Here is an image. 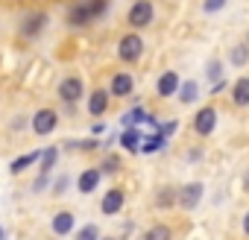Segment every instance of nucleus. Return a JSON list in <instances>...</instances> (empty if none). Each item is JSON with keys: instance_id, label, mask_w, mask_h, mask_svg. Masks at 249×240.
<instances>
[{"instance_id": "obj_8", "label": "nucleus", "mask_w": 249, "mask_h": 240, "mask_svg": "<svg viewBox=\"0 0 249 240\" xmlns=\"http://www.w3.org/2000/svg\"><path fill=\"white\" fill-rule=\"evenodd\" d=\"M202 196H205V185L202 182H188V185L179 188V208L182 211H194L202 202Z\"/></svg>"}, {"instance_id": "obj_21", "label": "nucleus", "mask_w": 249, "mask_h": 240, "mask_svg": "<svg viewBox=\"0 0 249 240\" xmlns=\"http://www.w3.org/2000/svg\"><path fill=\"white\" fill-rule=\"evenodd\" d=\"M164 147H167V138H164L161 132H156V135H150V138L141 141V153H144V155H153V153H159V150H164Z\"/></svg>"}, {"instance_id": "obj_37", "label": "nucleus", "mask_w": 249, "mask_h": 240, "mask_svg": "<svg viewBox=\"0 0 249 240\" xmlns=\"http://www.w3.org/2000/svg\"><path fill=\"white\" fill-rule=\"evenodd\" d=\"M243 190L249 193V170H246V176H243Z\"/></svg>"}, {"instance_id": "obj_38", "label": "nucleus", "mask_w": 249, "mask_h": 240, "mask_svg": "<svg viewBox=\"0 0 249 240\" xmlns=\"http://www.w3.org/2000/svg\"><path fill=\"white\" fill-rule=\"evenodd\" d=\"M3 234H6V231H3V223H0V240H3Z\"/></svg>"}, {"instance_id": "obj_18", "label": "nucleus", "mask_w": 249, "mask_h": 240, "mask_svg": "<svg viewBox=\"0 0 249 240\" xmlns=\"http://www.w3.org/2000/svg\"><path fill=\"white\" fill-rule=\"evenodd\" d=\"M226 62H229L231 68H246V65H249V44H246V41H237L234 47H229Z\"/></svg>"}, {"instance_id": "obj_40", "label": "nucleus", "mask_w": 249, "mask_h": 240, "mask_svg": "<svg viewBox=\"0 0 249 240\" xmlns=\"http://www.w3.org/2000/svg\"><path fill=\"white\" fill-rule=\"evenodd\" d=\"M243 41H246V44H249V33H246V38H243Z\"/></svg>"}, {"instance_id": "obj_32", "label": "nucleus", "mask_w": 249, "mask_h": 240, "mask_svg": "<svg viewBox=\"0 0 249 240\" xmlns=\"http://www.w3.org/2000/svg\"><path fill=\"white\" fill-rule=\"evenodd\" d=\"M176 129H179V123H176V120H167V123H164V126H159V132H161L164 138H170V135H173Z\"/></svg>"}, {"instance_id": "obj_12", "label": "nucleus", "mask_w": 249, "mask_h": 240, "mask_svg": "<svg viewBox=\"0 0 249 240\" xmlns=\"http://www.w3.org/2000/svg\"><path fill=\"white\" fill-rule=\"evenodd\" d=\"M132 91H135V79H132V73H114L111 76V82H108V94L111 97H117V100H123V97H132Z\"/></svg>"}, {"instance_id": "obj_10", "label": "nucleus", "mask_w": 249, "mask_h": 240, "mask_svg": "<svg viewBox=\"0 0 249 240\" xmlns=\"http://www.w3.org/2000/svg\"><path fill=\"white\" fill-rule=\"evenodd\" d=\"M73 228H76V214H73V211L62 208V211L53 214V220H50V231H53L56 237H68V234H73Z\"/></svg>"}, {"instance_id": "obj_17", "label": "nucleus", "mask_w": 249, "mask_h": 240, "mask_svg": "<svg viewBox=\"0 0 249 240\" xmlns=\"http://www.w3.org/2000/svg\"><path fill=\"white\" fill-rule=\"evenodd\" d=\"M176 100H179L182 105H194V103L199 100V82H196V79H185V82L179 85V91H176Z\"/></svg>"}, {"instance_id": "obj_11", "label": "nucleus", "mask_w": 249, "mask_h": 240, "mask_svg": "<svg viewBox=\"0 0 249 240\" xmlns=\"http://www.w3.org/2000/svg\"><path fill=\"white\" fill-rule=\"evenodd\" d=\"M88 114L91 117H103L106 111H108V105H111V94H108V88H94L91 94H88Z\"/></svg>"}, {"instance_id": "obj_24", "label": "nucleus", "mask_w": 249, "mask_h": 240, "mask_svg": "<svg viewBox=\"0 0 249 240\" xmlns=\"http://www.w3.org/2000/svg\"><path fill=\"white\" fill-rule=\"evenodd\" d=\"M56 161H59V147H47V150L41 153V158H38V164H41V173H53Z\"/></svg>"}, {"instance_id": "obj_6", "label": "nucleus", "mask_w": 249, "mask_h": 240, "mask_svg": "<svg viewBox=\"0 0 249 240\" xmlns=\"http://www.w3.org/2000/svg\"><path fill=\"white\" fill-rule=\"evenodd\" d=\"M56 126H59V111H56V108H38V111L30 117V129H33L38 138L53 135Z\"/></svg>"}, {"instance_id": "obj_5", "label": "nucleus", "mask_w": 249, "mask_h": 240, "mask_svg": "<svg viewBox=\"0 0 249 240\" xmlns=\"http://www.w3.org/2000/svg\"><path fill=\"white\" fill-rule=\"evenodd\" d=\"M56 97L68 105V108H73L82 97H85V82H82V76H76V73H68L62 82H59V88H56Z\"/></svg>"}, {"instance_id": "obj_33", "label": "nucleus", "mask_w": 249, "mask_h": 240, "mask_svg": "<svg viewBox=\"0 0 249 240\" xmlns=\"http://www.w3.org/2000/svg\"><path fill=\"white\" fill-rule=\"evenodd\" d=\"M27 123H30V117H24V114H18V117L12 120V132H18V129H24Z\"/></svg>"}, {"instance_id": "obj_16", "label": "nucleus", "mask_w": 249, "mask_h": 240, "mask_svg": "<svg viewBox=\"0 0 249 240\" xmlns=\"http://www.w3.org/2000/svg\"><path fill=\"white\" fill-rule=\"evenodd\" d=\"M141 141H144V135H141V129H138V126L123 129V135L117 138V144L126 150V153H141Z\"/></svg>"}, {"instance_id": "obj_14", "label": "nucleus", "mask_w": 249, "mask_h": 240, "mask_svg": "<svg viewBox=\"0 0 249 240\" xmlns=\"http://www.w3.org/2000/svg\"><path fill=\"white\" fill-rule=\"evenodd\" d=\"M229 100L234 108H246L249 105V76H237L229 88Z\"/></svg>"}, {"instance_id": "obj_39", "label": "nucleus", "mask_w": 249, "mask_h": 240, "mask_svg": "<svg viewBox=\"0 0 249 240\" xmlns=\"http://www.w3.org/2000/svg\"><path fill=\"white\" fill-rule=\"evenodd\" d=\"M100 240H117V237H100Z\"/></svg>"}, {"instance_id": "obj_23", "label": "nucleus", "mask_w": 249, "mask_h": 240, "mask_svg": "<svg viewBox=\"0 0 249 240\" xmlns=\"http://www.w3.org/2000/svg\"><path fill=\"white\" fill-rule=\"evenodd\" d=\"M173 237V231H170V225H164V223H156V225H150L138 240H170Z\"/></svg>"}, {"instance_id": "obj_28", "label": "nucleus", "mask_w": 249, "mask_h": 240, "mask_svg": "<svg viewBox=\"0 0 249 240\" xmlns=\"http://www.w3.org/2000/svg\"><path fill=\"white\" fill-rule=\"evenodd\" d=\"M229 6V0H202V12L205 15H217Z\"/></svg>"}, {"instance_id": "obj_25", "label": "nucleus", "mask_w": 249, "mask_h": 240, "mask_svg": "<svg viewBox=\"0 0 249 240\" xmlns=\"http://www.w3.org/2000/svg\"><path fill=\"white\" fill-rule=\"evenodd\" d=\"M205 79H208L211 85L223 82V62H220V59H208V65H205Z\"/></svg>"}, {"instance_id": "obj_2", "label": "nucleus", "mask_w": 249, "mask_h": 240, "mask_svg": "<svg viewBox=\"0 0 249 240\" xmlns=\"http://www.w3.org/2000/svg\"><path fill=\"white\" fill-rule=\"evenodd\" d=\"M47 27H50V15L44 9H30L18 21V35L27 38V41H36V38H41L47 33Z\"/></svg>"}, {"instance_id": "obj_26", "label": "nucleus", "mask_w": 249, "mask_h": 240, "mask_svg": "<svg viewBox=\"0 0 249 240\" xmlns=\"http://www.w3.org/2000/svg\"><path fill=\"white\" fill-rule=\"evenodd\" d=\"M73 240H100V225L85 223L82 228H76V231H73Z\"/></svg>"}, {"instance_id": "obj_30", "label": "nucleus", "mask_w": 249, "mask_h": 240, "mask_svg": "<svg viewBox=\"0 0 249 240\" xmlns=\"http://www.w3.org/2000/svg\"><path fill=\"white\" fill-rule=\"evenodd\" d=\"M120 170V158H114V155H108L103 164H100V173H117Z\"/></svg>"}, {"instance_id": "obj_36", "label": "nucleus", "mask_w": 249, "mask_h": 240, "mask_svg": "<svg viewBox=\"0 0 249 240\" xmlns=\"http://www.w3.org/2000/svg\"><path fill=\"white\" fill-rule=\"evenodd\" d=\"M91 132H94V135H103V132H106V126H103V123H97V126H91Z\"/></svg>"}, {"instance_id": "obj_7", "label": "nucleus", "mask_w": 249, "mask_h": 240, "mask_svg": "<svg viewBox=\"0 0 249 240\" xmlns=\"http://www.w3.org/2000/svg\"><path fill=\"white\" fill-rule=\"evenodd\" d=\"M191 129H194L199 138H208V135L217 129V108H214V105H202V108L194 114Z\"/></svg>"}, {"instance_id": "obj_15", "label": "nucleus", "mask_w": 249, "mask_h": 240, "mask_svg": "<svg viewBox=\"0 0 249 240\" xmlns=\"http://www.w3.org/2000/svg\"><path fill=\"white\" fill-rule=\"evenodd\" d=\"M179 85H182L179 73H176V70H164V73L159 76V82H156V94H159V97H176Z\"/></svg>"}, {"instance_id": "obj_4", "label": "nucleus", "mask_w": 249, "mask_h": 240, "mask_svg": "<svg viewBox=\"0 0 249 240\" xmlns=\"http://www.w3.org/2000/svg\"><path fill=\"white\" fill-rule=\"evenodd\" d=\"M156 21V6L153 0H135V3L129 6L126 12V24L132 27V33H141L144 27H150Z\"/></svg>"}, {"instance_id": "obj_19", "label": "nucleus", "mask_w": 249, "mask_h": 240, "mask_svg": "<svg viewBox=\"0 0 249 240\" xmlns=\"http://www.w3.org/2000/svg\"><path fill=\"white\" fill-rule=\"evenodd\" d=\"M38 158H41V153H38V150H33V153H24V155H18V158L9 164V173H12V176H21V173H24L27 167H33Z\"/></svg>"}, {"instance_id": "obj_20", "label": "nucleus", "mask_w": 249, "mask_h": 240, "mask_svg": "<svg viewBox=\"0 0 249 240\" xmlns=\"http://www.w3.org/2000/svg\"><path fill=\"white\" fill-rule=\"evenodd\" d=\"M147 108L144 105H138V108H132V111H126V114H123L120 117V126L123 129H132V126H138V123H147Z\"/></svg>"}, {"instance_id": "obj_9", "label": "nucleus", "mask_w": 249, "mask_h": 240, "mask_svg": "<svg viewBox=\"0 0 249 240\" xmlns=\"http://www.w3.org/2000/svg\"><path fill=\"white\" fill-rule=\"evenodd\" d=\"M123 205H126V193H123L120 188H108L100 199V211L103 217H117L123 211Z\"/></svg>"}, {"instance_id": "obj_3", "label": "nucleus", "mask_w": 249, "mask_h": 240, "mask_svg": "<svg viewBox=\"0 0 249 240\" xmlns=\"http://www.w3.org/2000/svg\"><path fill=\"white\" fill-rule=\"evenodd\" d=\"M144 50H147V44H144L141 33H126V35L117 41V59H120L123 65H135V62H141Z\"/></svg>"}, {"instance_id": "obj_27", "label": "nucleus", "mask_w": 249, "mask_h": 240, "mask_svg": "<svg viewBox=\"0 0 249 240\" xmlns=\"http://www.w3.org/2000/svg\"><path fill=\"white\" fill-rule=\"evenodd\" d=\"M68 190H71V176H68V173H62V176H59V179L50 185V193H53L56 199H62Z\"/></svg>"}, {"instance_id": "obj_34", "label": "nucleus", "mask_w": 249, "mask_h": 240, "mask_svg": "<svg viewBox=\"0 0 249 240\" xmlns=\"http://www.w3.org/2000/svg\"><path fill=\"white\" fill-rule=\"evenodd\" d=\"M185 158H188V161H191V164H196V161H199V158H202V150H199V147H194V150H191V153H185Z\"/></svg>"}, {"instance_id": "obj_29", "label": "nucleus", "mask_w": 249, "mask_h": 240, "mask_svg": "<svg viewBox=\"0 0 249 240\" xmlns=\"http://www.w3.org/2000/svg\"><path fill=\"white\" fill-rule=\"evenodd\" d=\"M50 173H38V179L33 182V193H44V188H50Z\"/></svg>"}, {"instance_id": "obj_35", "label": "nucleus", "mask_w": 249, "mask_h": 240, "mask_svg": "<svg viewBox=\"0 0 249 240\" xmlns=\"http://www.w3.org/2000/svg\"><path fill=\"white\" fill-rule=\"evenodd\" d=\"M243 234H246V237H249V211H246V214H243Z\"/></svg>"}, {"instance_id": "obj_31", "label": "nucleus", "mask_w": 249, "mask_h": 240, "mask_svg": "<svg viewBox=\"0 0 249 240\" xmlns=\"http://www.w3.org/2000/svg\"><path fill=\"white\" fill-rule=\"evenodd\" d=\"M71 144H73L76 150H97V147H100L97 138H88V141H71Z\"/></svg>"}, {"instance_id": "obj_22", "label": "nucleus", "mask_w": 249, "mask_h": 240, "mask_svg": "<svg viewBox=\"0 0 249 240\" xmlns=\"http://www.w3.org/2000/svg\"><path fill=\"white\" fill-rule=\"evenodd\" d=\"M156 205H159V208H173V205H179V188H161V190L156 193Z\"/></svg>"}, {"instance_id": "obj_13", "label": "nucleus", "mask_w": 249, "mask_h": 240, "mask_svg": "<svg viewBox=\"0 0 249 240\" xmlns=\"http://www.w3.org/2000/svg\"><path fill=\"white\" fill-rule=\"evenodd\" d=\"M100 179H103L100 167H85V170L76 176V190H79L82 196H88V193H94V190L100 188Z\"/></svg>"}, {"instance_id": "obj_1", "label": "nucleus", "mask_w": 249, "mask_h": 240, "mask_svg": "<svg viewBox=\"0 0 249 240\" xmlns=\"http://www.w3.org/2000/svg\"><path fill=\"white\" fill-rule=\"evenodd\" d=\"M111 9V0H76L71 3V9L65 12V24L73 27V30H82L100 18H106Z\"/></svg>"}]
</instances>
